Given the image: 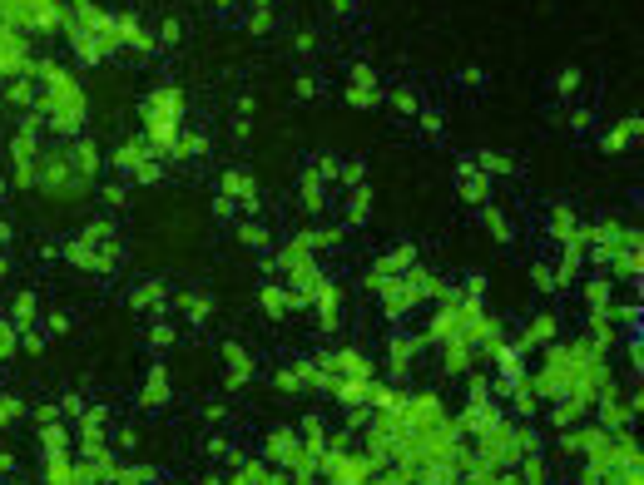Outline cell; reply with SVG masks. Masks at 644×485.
Masks as SVG:
<instances>
[{"label":"cell","instance_id":"cell-2","mask_svg":"<svg viewBox=\"0 0 644 485\" xmlns=\"http://www.w3.org/2000/svg\"><path fill=\"white\" fill-rule=\"evenodd\" d=\"M486 228H490V233H496L501 242H510V223H506V213H501V208H496V203H486Z\"/></svg>","mask_w":644,"mask_h":485},{"label":"cell","instance_id":"cell-12","mask_svg":"<svg viewBox=\"0 0 644 485\" xmlns=\"http://www.w3.org/2000/svg\"><path fill=\"white\" fill-rule=\"evenodd\" d=\"M243 238H248V248H268V233L263 228H243Z\"/></svg>","mask_w":644,"mask_h":485},{"label":"cell","instance_id":"cell-6","mask_svg":"<svg viewBox=\"0 0 644 485\" xmlns=\"http://www.w3.org/2000/svg\"><path fill=\"white\" fill-rule=\"evenodd\" d=\"M481 169H486V173H515V164H510L506 154H481Z\"/></svg>","mask_w":644,"mask_h":485},{"label":"cell","instance_id":"cell-8","mask_svg":"<svg viewBox=\"0 0 644 485\" xmlns=\"http://www.w3.org/2000/svg\"><path fill=\"white\" fill-rule=\"evenodd\" d=\"M169 342H174V327H169V322L149 327V347H169Z\"/></svg>","mask_w":644,"mask_h":485},{"label":"cell","instance_id":"cell-1","mask_svg":"<svg viewBox=\"0 0 644 485\" xmlns=\"http://www.w3.org/2000/svg\"><path fill=\"white\" fill-rule=\"evenodd\" d=\"M456 189H461V198H466V203H486V193H490L486 173H476V169H471V159H461V178H456Z\"/></svg>","mask_w":644,"mask_h":485},{"label":"cell","instance_id":"cell-3","mask_svg":"<svg viewBox=\"0 0 644 485\" xmlns=\"http://www.w3.org/2000/svg\"><path fill=\"white\" fill-rule=\"evenodd\" d=\"M164 391H169V381H164V372H154L144 386V406H164Z\"/></svg>","mask_w":644,"mask_h":485},{"label":"cell","instance_id":"cell-5","mask_svg":"<svg viewBox=\"0 0 644 485\" xmlns=\"http://www.w3.org/2000/svg\"><path fill=\"white\" fill-rule=\"evenodd\" d=\"M258 302H263V312H283V307H288V292H283V287H263Z\"/></svg>","mask_w":644,"mask_h":485},{"label":"cell","instance_id":"cell-13","mask_svg":"<svg viewBox=\"0 0 644 485\" xmlns=\"http://www.w3.org/2000/svg\"><path fill=\"white\" fill-rule=\"evenodd\" d=\"M313 95H318V84H313L308 75H302V79H297V99H313Z\"/></svg>","mask_w":644,"mask_h":485},{"label":"cell","instance_id":"cell-7","mask_svg":"<svg viewBox=\"0 0 644 485\" xmlns=\"http://www.w3.org/2000/svg\"><path fill=\"white\" fill-rule=\"evenodd\" d=\"M585 302H595V307H605V302H609V283H605V278H595V283L585 287Z\"/></svg>","mask_w":644,"mask_h":485},{"label":"cell","instance_id":"cell-11","mask_svg":"<svg viewBox=\"0 0 644 485\" xmlns=\"http://www.w3.org/2000/svg\"><path fill=\"white\" fill-rule=\"evenodd\" d=\"M421 129H426V134H441V114L426 109V114H421Z\"/></svg>","mask_w":644,"mask_h":485},{"label":"cell","instance_id":"cell-4","mask_svg":"<svg viewBox=\"0 0 644 485\" xmlns=\"http://www.w3.org/2000/svg\"><path fill=\"white\" fill-rule=\"evenodd\" d=\"M30 317H35V297L20 292V297H15V322H10V327H30Z\"/></svg>","mask_w":644,"mask_h":485},{"label":"cell","instance_id":"cell-9","mask_svg":"<svg viewBox=\"0 0 644 485\" xmlns=\"http://www.w3.org/2000/svg\"><path fill=\"white\" fill-rule=\"evenodd\" d=\"M531 278H535V287H540V292L555 287V272H550V267H531Z\"/></svg>","mask_w":644,"mask_h":485},{"label":"cell","instance_id":"cell-10","mask_svg":"<svg viewBox=\"0 0 644 485\" xmlns=\"http://www.w3.org/2000/svg\"><path fill=\"white\" fill-rule=\"evenodd\" d=\"M575 89H580V70H565L560 75V95H575Z\"/></svg>","mask_w":644,"mask_h":485},{"label":"cell","instance_id":"cell-14","mask_svg":"<svg viewBox=\"0 0 644 485\" xmlns=\"http://www.w3.org/2000/svg\"><path fill=\"white\" fill-rule=\"evenodd\" d=\"M396 109H416V95H412V89H396Z\"/></svg>","mask_w":644,"mask_h":485}]
</instances>
